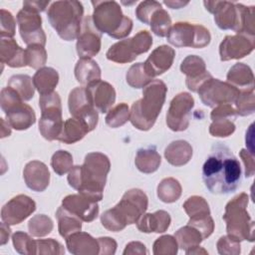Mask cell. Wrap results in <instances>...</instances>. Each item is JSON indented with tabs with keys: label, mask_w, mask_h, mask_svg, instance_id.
Returning <instances> with one entry per match:
<instances>
[{
	"label": "cell",
	"mask_w": 255,
	"mask_h": 255,
	"mask_svg": "<svg viewBox=\"0 0 255 255\" xmlns=\"http://www.w3.org/2000/svg\"><path fill=\"white\" fill-rule=\"evenodd\" d=\"M202 178L211 193H232L242 181L240 162L228 146L217 142L212 145L202 166Z\"/></svg>",
	"instance_id": "cell-1"
},
{
	"label": "cell",
	"mask_w": 255,
	"mask_h": 255,
	"mask_svg": "<svg viewBox=\"0 0 255 255\" xmlns=\"http://www.w3.org/2000/svg\"><path fill=\"white\" fill-rule=\"evenodd\" d=\"M109 170L110 161L106 155L99 152L89 153L86 155L83 165L72 168L68 175V181L82 195L99 201L103 198V188Z\"/></svg>",
	"instance_id": "cell-2"
},
{
	"label": "cell",
	"mask_w": 255,
	"mask_h": 255,
	"mask_svg": "<svg viewBox=\"0 0 255 255\" xmlns=\"http://www.w3.org/2000/svg\"><path fill=\"white\" fill-rule=\"evenodd\" d=\"M146 208V195L139 189H131L125 193L118 205L102 215V223L109 230L120 231L127 224L136 222Z\"/></svg>",
	"instance_id": "cell-3"
},
{
	"label": "cell",
	"mask_w": 255,
	"mask_h": 255,
	"mask_svg": "<svg viewBox=\"0 0 255 255\" xmlns=\"http://www.w3.org/2000/svg\"><path fill=\"white\" fill-rule=\"evenodd\" d=\"M166 87L163 82L154 80L143 90L142 99L133 103L130 113L131 124L141 130L149 129L163 106Z\"/></svg>",
	"instance_id": "cell-4"
},
{
	"label": "cell",
	"mask_w": 255,
	"mask_h": 255,
	"mask_svg": "<svg viewBox=\"0 0 255 255\" xmlns=\"http://www.w3.org/2000/svg\"><path fill=\"white\" fill-rule=\"evenodd\" d=\"M83 13V5L79 1H56L52 3L47 15L58 35L66 41H71L81 33Z\"/></svg>",
	"instance_id": "cell-5"
},
{
	"label": "cell",
	"mask_w": 255,
	"mask_h": 255,
	"mask_svg": "<svg viewBox=\"0 0 255 255\" xmlns=\"http://www.w3.org/2000/svg\"><path fill=\"white\" fill-rule=\"evenodd\" d=\"M94 5L93 21L100 32L117 39L128 36L132 28V21L124 16L115 1H92Z\"/></svg>",
	"instance_id": "cell-6"
},
{
	"label": "cell",
	"mask_w": 255,
	"mask_h": 255,
	"mask_svg": "<svg viewBox=\"0 0 255 255\" xmlns=\"http://www.w3.org/2000/svg\"><path fill=\"white\" fill-rule=\"evenodd\" d=\"M248 203V197L242 193L231 200L225 209L223 216L227 223V232L229 236L237 241L248 239L253 241V226H248V223H253L245 207Z\"/></svg>",
	"instance_id": "cell-7"
},
{
	"label": "cell",
	"mask_w": 255,
	"mask_h": 255,
	"mask_svg": "<svg viewBox=\"0 0 255 255\" xmlns=\"http://www.w3.org/2000/svg\"><path fill=\"white\" fill-rule=\"evenodd\" d=\"M20 96L10 87L1 91V109L6 115L9 126L15 129H26L32 126L35 121L33 109L22 103Z\"/></svg>",
	"instance_id": "cell-8"
},
{
	"label": "cell",
	"mask_w": 255,
	"mask_h": 255,
	"mask_svg": "<svg viewBox=\"0 0 255 255\" xmlns=\"http://www.w3.org/2000/svg\"><path fill=\"white\" fill-rule=\"evenodd\" d=\"M39 103L41 109V119L39 122L40 132L48 140L57 139L64 126L60 97L58 93L53 92L41 96Z\"/></svg>",
	"instance_id": "cell-9"
},
{
	"label": "cell",
	"mask_w": 255,
	"mask_h": 255,
	"mask_svg": "<svg viewBox=\"0 0 255 255\" xmlns=\"http://www.w3.org/2000/svg\"><path fill=\"white\" fill-rule=\"evenodd\" d=\"M152 44V38L147 31H139L130 39L114 44L107 52V58L117 63L133 61L139 54L145 53Z\"/></svg>",
	"instance_id": "cell-10"
},
{
	"label": "cell",
	"mask_w": 255,
	"mask_h": 255,
	"mask_svg": "<svg viewBox=\"0 0 255 255\" xmlns=\"http://www.w3.org/2000/svg\"><path fill=\"white\" fill-rule=\"evenodd\" d=\"M167 41L175 47L203 48L210 42V34L203 26L178 22L169 30Z\"/></svg>",
	"instance_id": "cell-11"
},
{
	"label": "cell",
	"mask_w": 255,
	"mask_h": 255,
	"mask_svg": "<svg viewBox=\"0 0 255 255\" xmlns=\"http://www.w3.org/2000/svg\"><path fill=\"white\" fill-rule=\"evenodd\" d=\"M197 93L204 105L209 107L235 102L239 96V92L235 87L212 78L203 83Z\"/></svg>",
	"instance_id": "cell-12"
},
{
	"label": "cell",
	"mask_w": 255,
	"mask_h": 255,
	"mask_svg": "<svg viewBox=\"0 0 255 255\" xmlns=\"http://www.w3.org/2000/svg\"><path fill=\"white\" fill-rule=\"evenodd\" d=\"M20 35L27 45H40L46 43V36L41 28V17L35 10L23 6L17 15Z\"/></svg>",
	"instance_id": "cell-13"
},
{
	"label": "cell",
	"mask_w": 255,
	"mask_h": 255,
	"mask_svg": "<svg viewBox=\"0 0 255 255\" xmlns=\"http://www.w3.org/2000/svg\"><path fill=\"white\" fill-rule=\"evenodd\" d=\"M69 110L73 118L83 122L90 131L96 128L98 113L87 97L86 88H76L70 93Z\"/></svg>",
	"instance_id": "cell-14"
},
{
	"label": "cell",
	"mask_w": 255,
	"mask_h": 255,
	"mask_svg": "<svg viewBox=\"0 0 255 255\" xmlns=\"http://www.w3.org/2000/svg\"><path fill=\"white\" fill-rule=\"evenodd\" d=\"M193 104L192 97L187 93H181L171 101L166 115V123L170 129L179 131L188 127L190 110Z\"/></svg>",
	"instance_id": "cell-15"
},
{
	"label": "cell",
	"mask_w": 255,
	"mask_h": 255,
	"mask_svg": "<svg viewBox=\"0 0 255 255\" xmlns=\"http://www.w3.org/2000/svg\"><path fill=\"white\" fill-rule=\"evenodd\" d=\"M101 48V32L95 26L93 18L86 16L82 31L78 37L77 52L81 59H88L97 55Z\"/></svg>",
	"instance_id": "cell-16"
},
{
	"label": "cell",
	"mask_w": 255,
	"mask_h": 255,
	"mask_svg": "<svg viewBox=\"0 0 255 255\" xmlns=\"http://www.w3.org/2000/svg\"><path fill=\"white\" fill-rule=\"evenodd\" d=\"M35 209L36 204L30 197L18 195L3 206L1 218L6 224H19Z\"/></svg>",
	"instance_id": "cell-17"
},
{
	"label": "cell",
	"mask_w": 255,
	"mask_h": 255,
	"mask_svg": "<svg viewBox=\"0 0 255 255\" xmlns=\"http://www.w3.org/2000/svg\"><path fill=\"white\" fill-rule=\"evenodd\" d=\"M86 94L91 104L101 113H107L116 100V93L113 86L101 80L89 84L86 88Z\"/></svg>",
	"instance_id": "cell-18"
},
{
	"label": "cell",
	"mask_w": 255,
	"mask_h": 255,
	"mask_svg": "<svg viewBox=\"0 0 255 255\" xmlns=\"http://www.w3.org/2000/svg\"><path fill=\"white\" fill-rule=\"evenodd\" d=\"M63 207L84 221H93L99 213L97 201L84 195H69L63 199Z\"/></svg>",
	"instance_id": "cell-19"
},
{
	"label": "cell",
	"mask_w": 255,
	"mask_h": 255,
	"mask_svg": "<svg viewBox=\"0 0 255 255\" xmlns=\"http://www.w3.org/2000/svg\"><path fill=\"white\" fill-rule=\"evenodd\" d=\"M182 73L187 75L186 85L192 92H197L200 86L210 78L211 75L205 71V64L201 58L188 56L181 64ZM211 79V78H210Z\"/></svg>",
	"instance_id": "cell-20"
},
{
	"label": "cell",
	"mask_w": 255,
	"mask_h": 255,
	"mask_svg": "<svg viewBox=\"0 0 255 255\" xmlns=\"http://www.w3.org/2000/svg\"><path fill=\"white\" fill-rule=\"evenodd\" d=\"M174 58V50L168 46L162 45L157 47L143 63V68L148 77L151 79L157 75L164 73L172 64Z\"/></svg>",
	"instance_id": "cell-21"
},
{
	"label": "cell",
	"mask_w": 255,
	"mask_h": 255,
	"mask_svg": "<svg viewBox=\"0 0 255 255\" xmlns=\"http://www.w3.org/2000/svg\"><path fill=\"white\" fill-rule=\"evenodd\" d=\"M253 40L242 36H227L220 45L221 61L239 59L249 54L254 48Z\"/></svg>",
	"instance_id": "cell-22"
},
{
	"label": "cell",
	"mask_w": 255,
	"mask_h": 255,
	"mask_svg": "<svg viewBox=\"0 0 255 255\" xmlns=\"http://www.w3.org/2000/svg\"><path fill=\"white\" fill-rule=\"evenodd\" d=\"M24 179L30 189L43 191L49 184L50 173L43 162L34 160L25 166Z\"/></svg>",
	"instance_id": "cell-23"
},
{
	"label": "cell",
	"mask_w": 255,
	"mask_h": 255,
	"mask_svg": "<svg viewBox=\"0 0 255 255\" xmlns=\"http://www.w3.org/2000/svg\"><path fill=\"white\" fill-rule=\"evenodd\" d=\"M1 62L10 67H23L27 65L26 54L13 39H1Z\"/></svg>",
	"instance_id": "cell-24"
},
{
	"label": "cell",
	"mask_w": 255,
	"mask_h": 255,
	"mask_svg": "<svg viewBox=\"0 0 255 255\" xmlns=\"http://www.w3.org/2000/svg\"><path fill=\"white\" fill-rule=\"evenodd\" d=\"M166 160L172 165L185 164L192 155V148L185 140L172 141L165 149Z\"/></svg>",
	"instance_id": "cell-25"
},
{
	"label": "cell",
	"mask_w": 255,
	"mask_h": 255,
	"mask_svg": "<svg viewBox=\"0 0 255 255\" xmlns=\"http://www.w3.org/2000/svg\"><path fill=\"white\" fill-rule=\"evenodd\" d=\"M145 24L150 25L151 30L154 32L155 35L159 37H165L170 30L171 20L168 13L163 10L161 8V5L159 4L151 11L145 21Z\"/></svg>",
	"instance_id": "cell-26"
},
{
	"label": "cell",
	"mask_w": 255,
	"mask_h": 255,
	"mask_svg": "<svg viewBox=\"0 0 255 255\" xmlns=\"http://www.w3.org/2000/svg\"><path fill=\"white\" fill-rule=\"evenodd\" d=\"M89 131V128L83 122L73 118L65 122L62 131L57 139L65 143H74L82 139Z\"/></svg>",
	"instance_id": "cell-27"
},
{
	"label": "cell",
	"mask_w": 255,
	"mask_h": 255,
	"mask_svg": "<svg viewBox=\"0 0 255 255\" xmlns=\"http://www.w3.org/2000/svg\"><path fill=\"white\" fill-rule=\"evenodd\" d=\"M75 75L79 83L89 85L92 82L100 80L101 70L95 61L90 59H81L77 62Z\"/></svg>",
	"instance_id": "cell-28"
},
{
	"label": "cell",
	"mask_w": 255,
	"mask_h": 255,
	"mask_svg": "<svg viewBox=\"0 0 255 255\" xmlns=\"http://www.w3.org/2000/svg\"><path fill=\"white\" fill-rule=\"evenodd\" d=\"M168 227L170 223L169 214L165 211H156L153 214H145L137 223V228L145 233L148 232H164V229L161 227L160 224Z\"/></svg>",
	"instance_id": "cell-29"
},
{
	"label": "cell",
	"mask_w": 255,
	"mask_h": 255,
	"mask_svg": "<svg viewBox=\"0 0 255 255\" xmlns=\"http://www.w3.org/2000/svg\"><path fill=\"white\" fill-rule=\"evenodd\" d=\"M58 73L52 68L40 69L33 77L34 86L37 88L41 96L53 93L54 88L58 84Z\"/></svg>",
	"instance_id": "cell-30"
},
{
	"label": "cell",
	"mask_w": 255,
	"mask_h": 255,
	"mask_svg": "<svg viewBox=\"0 0 255 255\" xmlns=\"http://www.w3.org/2000/svg\"><path fill=\"white\" fill-rule=\"evenodd\" d=\"M135 164L142 172H153L160 164V155L156 152L154 146L146 149H139L135 157Z\"/></svg>",
	"instance_id": "cell-31"
},
{
	"label": "cell",
	"mask_w": 255,
	"mask_h": 255,
	"mask_svg": "<svg viewBox=\"0 0 255 255\" xmlns=\"http://www.w3.org/2000/svg\"><path fill=\"white\" fill-rule=\"evenodd\" d=\"M56 215L59 220V231L61 236L67 238L69 234L76 233L81 230L82 224L80 219L64 207H60L57 210Z\"/></svg>",
	"instance_id": "cell-32"
},
{
	"label": "cell",
	"mask_w": 255,
	"mask_h": 255,
	"mask_svg": "<svg viewBox=\"0 0 255 255\" xmlns=\"http://www.w3.org/2000/svg\"><path fill=\"white\" fill-rule=\"evenodd\" d=\"M67 245L69 251L73 254L84 253L83 248H86L87 253H93L90 248L97 247V241L87 233L76 232L70 237H67Z\"/></svg>",
	"instance_id": "cell-33"
},
{
	"label": "cell",
	"mask_w": 255,
	"mask_h": 255,
	"mask_svg": "<svg viewBox=\"0 0 255 255\" xmlns=\"http://www.w3.org/2000/svg\"><path fill=\"white\" fill-rule=\"evenodd\" d=\"M33 79L27 75L12 76L8 82V87L12 88L23 101H29L34 96Z\"/></svg>",
	"instance_id": "cell-34"
},
{
	"label": "cell",
	"mask_w": 255,
	"mask_h": 255,
	"mask_svg": "<svg viewBox=\"0 0 255 255\" xmlns=\"http://www.w3.org/2000/svg\"><path fill=\"white\" fill-rule=\"evenodd\" d=\"M227 80L228 82H231L234 85H237L240 87L248 88V85H250L251 87H254L252 71L248 66H245L242 63L236 64L230 69L227 75Z\"/></svg>",
	"instance_id": "cell-35"
},
{
	"label": "cell",
	"mask_w": 255,
	"mask_h": 255,
	"mask_svg": "<svg viewBox=\"0 0 255 255\" xmlns=\"http://www.w3.org/2000/svg\"><path fill=\"white\" fill-rule=\"evenodd\" d=\"M181 187L177 180L173 178L163 179L157 187V195L164 202H173L178 199Z\"/></svg>",
	"instance_id": "cell-36"
},
{
	"label": "cell",
	"mask_w": 255,
	"mask_h": 255,
	"mask_svg": "<svg viewBox=\"0 0 255 255\" xmlns=\"http://www.w3.org/2000/svg\"><path fill=\"white\" fill-rule=\"evenodd\" d=\"M175 236L178 240L179 247L182 249L191 248V247L196 248L197 244H199L203 239L200 232L193 226H191L190 228L189 225L179 229L176 232Z\"/></svg>",
	"instance_id": "cell-37"
},
{
	"label": "cell",
	"mask_w": 255,
	"mask_h": 255,
	"mask_svg": "<svg viewBox=\"0 0 255 255\" xmlns=\"http://www.w3.org/2000/svg\"><path fill=\"white\" fill-rule=\"evenodd\" d=\"M150 81L152 79L146 75L142 63L131 66L127 74V82L133 88H141Z\"/></svg>",
	"instance_id": "cell-38"
},
{
	"label": "cell",
	"mask_w": 255,
	"mask_h": 255,
	"mask_svg": "<svg viewBox=\"0 0 255 255\" xmlns=\"http://www.w3.org/2000/svg\"><path fill=\"white\" fill-rule=\"evenodd\" d=\"M128 108L126 104H120L109 112L106 117V123L112 128L123 126L128 120Z\"/></svg>",
	"instance_id": "cell-39"
},
{
	"label": "cell",
	"mask_w": 255,
	"mask_h": 255,
	"mask_svg": "<svg viewBox=\"0 0 255 255\" xmlns=\"http://www.w3.org/2000/svg\"><path fill=\"white\" fill-rule=\"evenodd\" d=\"M25 54L27 65L34 69H38L46 63V51L43 46L30 45L28 49L25 50Z\"/></svg>",
	"instance_id": "cell-40"
},
{
	"label": "cell",
	"mask_w": 255,
	"mask_h": 255,
	"mask_svg": "<svg viewBox=\"0 0 255 255\" xmlns=\"http://www.w3.org/2000/svg\"><path fill=\"white\" fill-rule=\"evenodd\" d=\"M30 233L34 236H44L51 232L53 228L52 220L45 215H38L29 221Z\"/></svg>",
	"instance_id": "cell-41"
},
{
	"label": "cell",
	"mask_w": 255,
	"mask_h": 255,
	"mask_svg": "<svg viewBox=\"0 0 255 255\" xmlns=\"http://www.w3.org/2000/svg\"><path fill=\"white\" fill-rule=\"evenodd\" d=\"M183 207L190 217L209 214L208 204L202 197L199 196H192L188 198V200L184 203Z\"/></svg>",
	"instance_id": "cell-42"
},
{
	"label": "cell",
	"mask_w": 255,
	"mask_h": 255,
	"mask_svg": "<svg viewBox=\"0 0 255 255\" xmlns=\"http://www.w3.org/2000/svg\"><path fill=\"white\" fill-rule=\"evenodd\" d=\"M227 119L228 118L225 117L212 118L213 124L210 126V133L214 136H228L232 133L235 129V126Z\"/></svg>",
	"instance_id": "cell-43"
},
{
	"label": "cell",
	"mask_w": 255,
	"mask_h": 255,
	"mask_svg": "<svg viewBox=\"0 0 255 255\" xmlns=\"http://www.w3.org/2000/svg\"><path fill=\"white\" fill-rule=\"evenodd\" d=\"M72 155L65 150L57 151L52 157L53 169L59 175H63L64 173H66L72 167Z\"/></svg>",
	"instance_id": "cell-44"
},
{
	"label": "cell",
	"mask_w": 255,
	"mask_h": 255,
	"mask_svg": "<svg viewBox=\"0 0 255 255\" xmlns=\"http://www.w3.org/2000/svg\"><path fill=\"white\" fill-rule=\"evenodd\" d=\"M13 244L15 249L22 254L36 253L34 248L36 247V241L32 240L27 234L23 232H16L13 235Z\"/></svg>",
	"instance_id": "cell-45"
},
{
	"label": "cell",
	"mask_w": 255,
	"mask_h": 255,
	"mask_svg": "<svg viewBox=\"0 0 255 255\" xmlns=\"http://www.w3.org/2000/svg\"><path fill=\"white\" fill-rule=\"evenodd\" d=\"M153 253L154 254H159L161 253L162 249L164 248V254L167 253V250L169 253L171 254H175L177 252V246H176V241L175 239L170 236V235H165V236H162L160 238H158L155 242H154V245H153Z\"/></svg>",
	"instance_id": "cell-46"
},
{
	"label": "cell",
	"mask_w": 255,
	"mask_h": 255,
	"mask_svg": "<svg viewBox=\"0 0 255 255\" xmlns=\"http://www.w3.org/2000/svg\"><path fill=\"white\" fill-rule=\"evenodd\" d=\"M15 33V21L10 12L1 9V37H13Z\"/></svg>",
	"instance_id": "cell-47"
},
{
	"label": "cell",
	"mask_w": 255,
	"mask_h": 255,
	"mask_svg": "<svg viewBox=\"0 0 255 255\" xmlns=\"http://www.w3.org/2000/svg\"><path fill=\"white\" fill-rule=\"evenodd\" d=\"M49 4V1H45V2H41V1H25L23 3V6L29 7L33 10H35L36 12H42L45 10L46 6Z\"/></svg>",
	"instance_id": "cell-48"
},
{
	"label": "cell",
	"mask_w": 255,
	"mask_h": 255,
	"mask_svg": "<svg viewBox=\"0 0 255 255\" xmlns=\"http://www.w3.org/2000/svg\"><path fill=\"white\" fill-rule=\"evenodd\" d=\"M163 3L167 6H169L170 8L172 9H179L181 6H184L186 4H188V2H181V1H178V2H174V1H163Z\"/></svg>",
	"instance_id": "cell-49"
}]
</instances>
